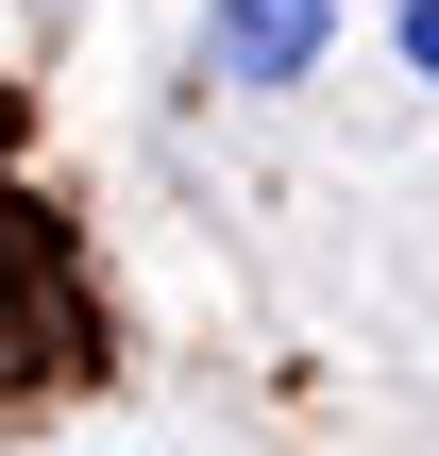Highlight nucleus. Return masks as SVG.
I'll use <instances>...</instances> for the list:
<instances>
[{
	"instance_id": "3",
	"label": "nucleus",
	"mask_w": 439,
	"mask_h": 456,
	"mask_svg": "<svg viewBox=\"0 0 439 456\" xmlns=\"http://www.w3.org/2000/svg\"><path fill=\"white\" fill-rule=\"evenodd\" d=\"M406 68H423V85H439V0H406Z\"/></svg>"
},
{
	"instance_id": "1",
	"label": "nucleus",
	"mask_w": 439,
	"mask_h": 456,
	"mask_svg": "<svg viewBox=\"0 0 439 456\" xmlns=\"http://www.w3.org/2000/svg\"><path fill=\"white\" fill-rule=\"evenodd\" d=\"M220 85H305L321 68V0H220Z\"/></svg>"
},
{
	"instance_id": "2",
	"label": "nucleus",
	"mask_w": 439,
	"mask_h": 456,
	"mask_svg": "<svg viewBox=\"0 0 439 456\" xmlns=\"http://www.w3.org/2000/svg\"><path fill=\"white\" fill-rule=\"evenodd\" d=\"M51 355H68V288H51V254L17 237V203H0V389L51 372Z\"/></svg>"
}]
</instances>
